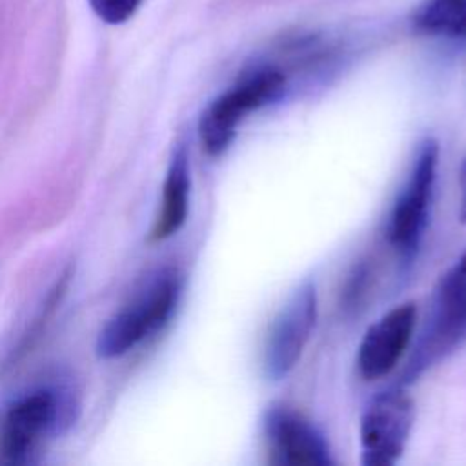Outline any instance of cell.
Returning <instances> with one entry per match:
<instances>
[{
    "instance_id": "12",
    "label": "cell",
    "mask_w": 466,
    "mask_h": 466,
    "mask_svg": "<svg viewBox=\"0 0 466 466\" xmlns=\"http://www.w3.org/2000/svg\"><path fill=\"white\" fill-rule=\"evenodd\" d=\"M93 13L106 24L127 22L144 0H87Z\"/></svg>"
},
{
    "instance_id": "3",
    "label": "cell",
    "mask_w": 466,
    "mask_h": 466,
    "mask_svg": "<svg viewBox=\"0 0 466 466\" xmlns=\"http://www.w3.org/2000/svg\"><path fill=\"white\" fill-rule=\"evenodd\" d=\"M286 87V75L279 67L260 66L238 78L229 89L213 98L198 118L202 149L222 155L233 142L238 124L253 111L277 100Z\"/></svg>"
},
{
    "instance_id": "2",
    "label": "cell",
    "mask_w": 466,
    "mask_h": 466,
    "mask_svg": "<svg viewBox=\"0 0 466 466\" xmlns=\"http://www.w3.org/2000/svg\"><path fill=\"white\" fill-rule=\"evenodd\" d=\"M182 293V275L177 268H162L153 273L133 299L116 311L96 339V353L102 359H116L149 337L157 335L173 317Z\"/></svg>"
},
{
    "instance_id": "10",
    "label": "cell",
    "mask_w": 466,
    "mask_h": 466,
    "mask_svg": "<svg viewBox=\"0 0 466 466\" xmlns=\"http://www.w3.org/2000/svg\"><path fill=\"white\" fill-rule=\"evenodd\" d=\"M191 198V169L184 146H178L169 160L162 184V198L149 229L151 242H162L177 235L187 220Z\"/></svg>"
},
{
    "instance_id": "1",
    "label": "cell",
    "mask_w": 466,
    "mask_h": 466,
    "mask_svg": "<svg viewBox=\"0 0 466 466\" xmlns=\"http://www.w3.org/2000/svg\"><path fill=\"white\" fill-rule=\"evenodd\" d=\"M75 402L62 386L33 388L0 410V466H24L73 420Z\"/></svg>"
},
{
    "instance_id": "8",
    "label": "cell",
    "mask_w": 466,
    "mask_h": 466,
    "mask_svg": "<svg viewBox=\"0 0 466 466\" xmlns=\"http://www.w3.org/2000/svg\"><path fill=\"white\" fill-rule=\"evenodd\" d=\"M268 459L277 466H328L331 450L317 426L288 404L268 406L262 417Z\"/></svg>"
},
{
    "instance_id": "7",
    "label": "cell",
    "mask_w": 466,
    "mask_h": 466,
    "mask_svg": "<svg viewBox=\"0 0 466 466\" xmlns=\"http://www.w3.org/2000/svg\"><path fill=\"white\" fill-rule=\"evenodd\" d=\"M413 419V400L402 388L377 393L360 415V462L364 466L395 464L404 453Z\"/></svg>"
},
{
    "instance_id": "9",
    "label": "cell",
    "mask_w": 466,
    "mask_h": 466,
    "mask_svg": "<svg viewBox=\"0 0 466 466\" xmlns=\"http://www.w3.org/2000/svg\"><path fill=\"white\" fill-rule=\"evenodd\" d=\"M417 326L415 302H402L393 306L379 317L362 335L357 348L359 375L371 382L390 375L404 357L411 344Z\"/></svg>"
},
{
    "instance_id": "11",
    "label": "cell",
    "mask_w": 466,
    "mask_h": 466,
    "mask_svg": "<svg viewBox=\"0 0 466 466\" xmlns=\"http://www.w3.org/2000/svg\"><path fill=\"white\" fill-rule=\"evenodd\" d=\"M415 25L433 36L466 38V0H426L415 15Z\"/></svg>"
},
{
    "instance_id": "4",
    "label": "cell",
    "mask_w": 466,
    "mask_h": 466,
    "mask_svg": "<svg viewBox=\"0 0 466 466\" xmlns=\"http://www.w3.org/2000/svg\"><path fill=\"white\" fill-rule=\"evenodd\" d=\"M439 153V142L431 137L417 144L406 180L393 200L388 242L402 258H411L424 237L437 182Z\"/></svg>"
},
{
    "instance_id": "5",
    "label": "cell",
    "mask_w": 466,
    "mask_h": 466,
    "mask_svg": "<svg viewBox=\"0 0 466 466\" xmlns=\"http://www.w3.org/2000/svg\"><path fill=\"white\" fill-rule=\"evenodd\" d=\"M466 339V251L439 279L419 348L410 362L413 375L433 366Z\"/></svg>"
},
{
    "instance_id": "6",
    "label": "cell",
    "mask_w": 466,
    "mask_h": 466,
    "mask_svg": "<svg viewBox=\"0 0 466 466\" xmlns=\"http://www.w3.org/2000/svg\"><path fill=\"white\" fill-rule=\"evenodd\" d=\"M319 300L313 280L300 282L273 317L262 350L268 379H284L300 360L317 324Z\"/></svg>"
},
{
    "instance_id": "13",
    "label": "cell",
    "mask_w": 466,
    "mask_h": 466,
    "mask_svg": "<svg viewBox=\"0 0 466 466\" xmlns=\"http://www.w3.org/2000/svg\"><path fill=\"white\" fill-rule=\"evenodd\" d=\"M459 193H461V217L466 220V158L459 169Z\"/></svg>"
}]
</instances>
